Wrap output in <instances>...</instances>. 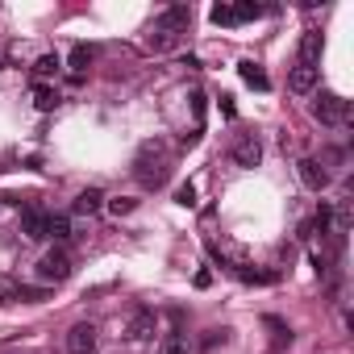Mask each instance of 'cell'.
<instances>
[{
    "mask_svg": "<svg viewBox=\"0 0 354 354\" xmlns=\"http://www.w3.org/2000/svg\"><path fill=\"white\" fill-rule=\"evenodd\" d=\"M230 158H234V167L254 171V167L263 162V142H259V133H238V138L230 142Z\"/></svg>",
    "mask_w": 354,
    "mask_h": 354,
    "instance_id": "5",
    "label": "cell"
},
{
    "mask_svg": "<svg viewBox=\"0 0 354 354\" xmlns=\"http://www.w3.org/2000/svg\"><path fill=\"white\" fill-rule=\"evenodd\" d=\"M67 354H96V325L80 321L67 329Z\"/></svg>",
    "mask_w": 354,
    "mask_h": 354,
    "instance_id": "7",
    "label": "cell"
},
{
    "mask_svg": "<svg viewBox=\"0 0 354 354\" xmlns=\"http://www.w3.org/2000/svg\"><path fill=\"white\" fill-rule=\"evenodd\" d=\"M317 75H321V67H304V63H296L292 75H288V88H292L296 96H308V92L317 88Z\"/></svg>",
    "mask_w": 354,
    "mask_h": 354,
    "instance_id": "9",
    "label": "cell"
},
{
    "mask_svg": "<svg viewBox=\"0 0 354 354\" xmlns=\"http://www.w3.org/2000/svg\"><path fill=\"white\" fill-rule=\"evenodd\" d=\"M158 354H188V333H180V329H171L162 342H158Z\"/></svg>",
    "mask_w": 354,
    "mask_h": 354,
    "instance_id": "16",
    "label": "cell"
},
{
    "mask_svg": "<svg viewBox=\"0 0 354 354\" xmlns=\"http://www.w3.org/2000/svg\"><path fill=\"white\" fill-rule=\"evenodd\" d=\"M300 63L304 67L321 63V30H304V38H300Z\"/></svg>",
    "mask_w": 354,
    "mask_h": 354,
    "instance_id": "10",
    "label": "cell"
},
{
    "mask_svg": "<svg viewBox=\"0 0 354 354\" xmlns=\"http://www.w3.org/2000/svg\"><path fill=\"white\" fill-rule=\"evenodd\" d=\"M154 325H158L154 308H138V313L129 317V325H125V337H129V342H150V337H154Z\"/></svg>",
    "mask_w": 354,
    "mask_h": 354,
    "instance_id": "8",
    "label": "cell"
},
{
    "mask_svg": "<svg viewBox=\"0 0 354 354\" xmlns=\"http://www.w3.org/2000/svg\"><path fill=\"white\" fill-rule=\"evenodd\" d=\"M133 175H138V184H142L146 192L162 188V184H167V175H171L167 146H162V142H146V146L138 150V158H133Z\"/></svg>",
    "mask_w": 354,
    "mask_h": 354,
    "instance_id": "1",
    "label": "cell"
},
{
    "mask_svg": "<svg viewBox=\"0 0 354 354\" xmlns=\"http://www.w3.org/2000/svg\"><path fill=\"white\" fill-rule=\"evenodd\" d=\"M213 26H234V13H230V5H213Z\"/></svg>",
    "mask_w": 354,
    "mask_h": 354,
    "instance_id": "22",
    "label": "cell"
},
{
    "mask_svg": "<svg viewBox=\"0 0 354 354\" xmlns=\"http://www.w3.org/2000/svg\"><path fill=\"white\" fill-rule=\"evenodd\" d=\"M46 238H50V242H67V238H71V217L46 213Z\"/></svg>",
    "mask_w": 354,
    "mask_h": 354,
    "instance_id": "15",
    "label": "cell"
},
{
    "mask_svg": "<svg viewBox=\"0 0 354 354\" xmlns=\"http://www.w3.org/2000/svg\"><path fill=\"white\" fill-rule=\"evenodd\" d=\"M34 109H38V113H55V109H59L55 84H34Z\"/></svg>",
    "mask_w": 354,
    "mask_h": 354,
    "instance_id": "13",
    "label": "cell"
},
{
    "mask_svg": "<svg viewBox=\"0 0 354 354\" xmlns=\"http://www.w3.org/2000/svg\"><path fill=\"white\" fill-rule=\"evenodd\" d=\"M175 205L192 209V205H196V188H192V184H180V188H175Z\"/></svg>",
    "mask_w": 354,
    "mask_h": 354,
    "instance_id": "21",
    "label": "cell"
},
{
    "mask_svg": "<svg viewBox=\"0 0 354 354\" xmlns=\"http://www.w3.org/2000/svg\"><path fill=\"white\" fill-rule=\"evenodd\" d=\"M192 26V9L188 5H171L167 13H158L154 17V26H150V50H171L175 42H180V34Z\"/></svg>",
    "mask_w": 354,
    "mask_h": 354,
    "instance_id": "2",
    "label": "cell"
},
{
    "mask_svg": "<svg viewBox=\"0 0 354 354\" xmlns=\"http://www.w3.org/2000/svg\"><path fill=\"white\" fill-rule=\"evenodd\" d=\"M313 117L321 125H350V100L337 96V92H321L313 100Z\"/></svg>",
    "mask_w": 354,
    "mask_h": 354,
    "instance_id": "4",
    "label": "cell"
},
{
    "mask_svg": "<svg viewBox=\"0 0 354 354\" xmlns=\"http://www.w3.org/2000/svg\"><path fill=\"white\" fill-rule=\"evenodd\" d=\"M104 209H109L113 217H125V213L138 209V201H129V196H113V201H104Z\"/></svg>",
    "mask_w": 354,
    "mask_h": 354,
    "instance_id": "19",
    "label": "cell"
},
{
    "mask_svg": "<svg viewBox=\"0 0 354 354\" xmlns=\"http://www.w3.org/2000/svg\"><path fill=\"white\" fill-rule=\"evenodd\" d=\"M71 209H75L80 217H92V213H100V209H104V192H100V188H84V192L75 196V205H71Z\"/></svg>",
    "mask_w": 354,
    "mask_h": 354,
    "instance_id": "11",
    "label": "cell"
},
{
    "mask_svg": "<svg viewBox=\"0 0 354 354\" xmlns=\"http://www.w3.org/2000/svg\"><path fill=\"white\" fill-rule=\"evenodd\" d=\"M296 175H300V184H304L308 192H325V188H329V171H325L321 158H300V162H296Z\"/></svg>",
    "mask_w": 354,
    "mask_h": 354,
    "instance_id": "6",
    "label": "cell"
},
{
    "mask_svg": "<svg viewBox=\"0 0 354 354\" xmlns=\"http://www.w3.org/2000/svg\"><path fill=\"white\" fill-rule=\"evenodd\" d=\"M71 271H75V259H71L63 246H55V250H46V254L38 259V279H42V283H67Z\"/></svg>",
    "mask_w": 354,
    "mask_h": 354,
    "instance_id": "3",
    "label": "cell"
},
{
    "mask_svg": "<svg viewBox=\"0 0 354 354\" xmlns=\"http://www.w3.org/2000/svg\"><path fill=\"white\" fill-rule=\"evenodd\" d=\"M67 63H71V71L80 75V71H88V63H92V50L80 42V46H71V59H67Z\"/></svg>",
    "mask_w": 354,
    "mask_h": 354,
    "instance_id": "18",
    "label": "cell"
},
{
    "mask_svg": "<svg viewBox=\"0 0 354 354\" xmlns=\"http://www.w3.org/2000/svg\"><path fill=\"white\" fill-rule=\"evenodd\" d=\"M59 67H63V59H59V55H42V59L34 63V75H38V84H46L50 75H59Z\"/></svg>",
    "mask_w": 354,
    "mask_h": 354,
    "instance_id": "17",
    "label": "cell"
},
{
    "mask_svg": "<svg viewBox=\"0 0 354 354\" xmlns=\"http://www.w3.org/2000/svg\"><path fill=\"white\" fill-rule=\"evenodd\" d=\"M238 75H242V80H246L250 88H259V92H267V88H271L267 71H263V67H259L254 59H242V63H238Z\"/></svg>",
    "mask_w": 354,
    "mask_h": 354,
    "instance_id": "12",
    "label": "cell"
},
{
    "mask_svg": "<svg viewBox=\"0 0 354 354\" xmlns=\"http://www.w3.org/2000/svg\"><path fill=\"white\" fill-rule=\"evenodd\" d=\"M230 13H234V26H238V21H254L263 9L259 5H230Z\"/></svg>",
    "mask_w": 354,
    "mask_h": 354,
    "instance_id": "20",
    "label": "cell"
},
{
    "mask_svg": "<svg viewBox=\"0 0 354 354\" xmlns=\"http://www.w3.org/2000/svg\"><path fill=\"white\" fill-rule=\"evenodd\" d=\"M0 67H5V63H0Z\"/></svg>",
    "mask_w": 354,
    "mask_h": 354,
    "instance_id": "23",
    "label": "cell"
},
{
    "mask_svg": "<svg viewBox=\"0 0 354 354\" xmlns=\"http://www.w3.org/2000/svg\"><path fill=\"white\" fill-rule=\"evenodd\" d=\"M21 234H26L30 242H42V238H46V213H26V217H21Z\"/></svg>",
    "mask_w": 354,
    "mask_h": 354,
    "instance_id": "14",
    "label": "cell"
}]
</instances>
